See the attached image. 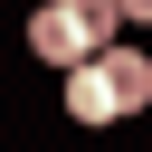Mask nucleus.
<instances>
[{
  "label": "nucleus",
  "mask_w": 152,
  "mask_h": 152,
  "mask_svg": "<svg viewBox=\"0 0 152 152\" xmlns=\"http://www.w3.org/2000/svg\"><path fill=\"white\" fill-rule=\"evenodd\" d=\"M28 48H38L48 66H86V57H95V38L76 28V10H66V0H48V10L28 19Z\"/></svg>",
  "instance_id": "f257e3e1"
},
{
  "label": "nucleus",
  "mask_w": 152,
  "mask_h": 152,
  "mask_svg": "<svg viewBox=\"0 0 152 152\" xmlns=\"http://www.w3.org/2000/svg\"><path fill=\"white\" fill-rule=\"evenodd\" d=\"M124 19H152V0H124Z\"/></svg>",
  "instance_id": "39448f33"
},
{
  "label": "nucleus",
  "mask_w": 152,
  "mask_h": 152,
  "mask_svg": "<svg viewBox=\"0 0 152 152\" xmlns=\"http://www.w3.org/2000/svg\"><path fill=\"white\" fill-rule=\"evenodd\" d=\"M76 10V28L95 38V48H114V28H124V0H66Z\"/></svg>",
  "instance_id": "20e7f679"
},
{
  "label": "nucleus",
  "mask_w": 152,
  "mask_h": 152,
  "mask_svg": "<svg viewBox=\"0 0 152 152\" xmlns=\"http://www.w3.org/2000/svg\"><path fill=\"white\" fill-rule=\"evenodd\" d=\"M95 57H104V76H114L124 114H142V104H152V57H133V48H95Z\"/></svg>",
  "instance_id": "7ed1b4c3"
},
{
  "label": "nucleus",
  "mask_w": 152,
  "mask_h": 152,
  "mask_svg": "<svg viewBox=\"0 0 152 152\" xmlns=\"http://www.w3.org/2000/svg\"><path fill=\"white\" fill-rule=\"evenodd\" d=\"M66 114H76V124H114V114H124V95H114V76H104V57H86V66H66Z\"/></svg>",
  "instance_id": "f03ea898"
}]
</instances>
